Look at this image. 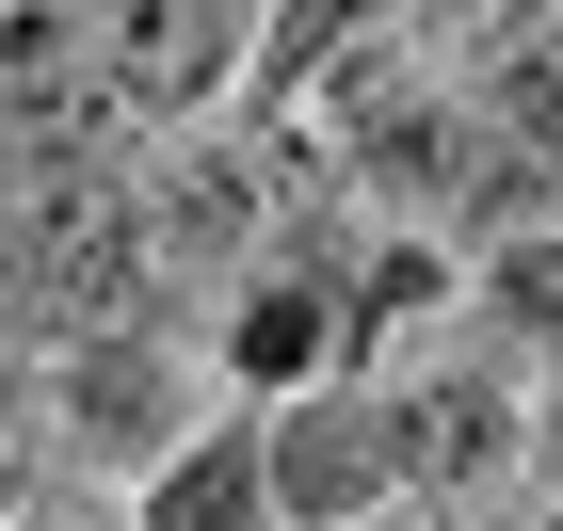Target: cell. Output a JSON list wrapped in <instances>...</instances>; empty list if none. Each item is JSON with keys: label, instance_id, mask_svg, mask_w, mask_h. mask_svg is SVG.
<instances>
[{"label": "cell", "instance_id": "cell-1", "mask_svg": "<svg viewBox=\"0 0 563 531\" xmlns=\"http://www.w3.org/2000/svg\"><path fill=\"white\" fill-rule=\"evenodd\" d=\"M33 307H65V322H130L145 307V225L97 193V177H65L33 210Z\"/></svg>", "mask_w": 563, "mask_h": 531}, {"label": "cell", "instance_id": "cell-2", "mask_svg": "<svg viewBox=\"0 0 563 531\" xmlns=\"http://www.w3.org/2000/svg\"><path fill=\"white\" fill-rule=\"evenodd\" d=\"M258 467H274V499H290L306 531H339V516H371V484H387L402 451L371 435V419H354V402H306V419H290V435L258 451Z\"/></svg>", "mask_w": 563, "mask_h": 531}, {"label": "cell", "instance_id": "cell-3", "mask_svg": "<svg viewBox=\"0 0 563 531\" xmlns=\"http://www.w3.org/2000/svg\"><path fill=\"white\" fill-rule=\"evenodd\" d=\"M210 81H225V16H210V0H130V16H113V97L194 113Z\"/></svg>", "mask_w": 563, "mask_h": 531}, {"label": "cell", "instance_id": "cell-4", "mask_svg": "<svg viewBox=\"0 0 563 531\" xmlns=\"http://www.w3.org/2000/svg\"><path fill=\"white\" fill-rule=\"evenodd\" d=\"M387 451H402V467H419L434 499H467L483 467H499V387H467V370H451V387H419V402H402V419H387Z\"/></svg>", "mask_w": 563, "mask_h": 531}, {"label": "cell", "instance_id": "cell-5", "mask_svg": "<svg viewBox=\"0 0 563 531\" xmlns=\"http://www.w3.org/2000/svg\"><path fill=\"white\" fill-rule=\"evenodd\" d=\"M258 484H274L258 451H194V467L162 484V531H258Z\"/></svg>", "mask_w": 563, "mask_h": 531}, {"label": "cell", "instance_id": "cell-6", "mask_svg": "<svg viewBox=\"0 0 563 531\" xmlns=\"http://www.w3.org/2000/svg\"><path fill=\"white\" fill-rule=\"evenodd\" d=\"M162 225L210 258V242H242V225H258V177H242V162H177V177H162Z\"/></svg>", "mask_w": 563, "mask_h": 531}, {"label": "cell", "instance_id": "cell-7", "mask_svg": "<svg viewBox=\"0 0 563 531\" xmlns=\"http://www.w3.org/2000/svg\"><path fill=\"white\" fill-rule=\"evenodd\" d=\"M65 81H81V33L65 16H0V97L16 113H65Z\"/></svg>", "mask_w": 563, "mask_h": 531}, {"label": "cell", "instance_id": "cell-8", "mask_svg": "<svg viewBox=\"0 0 563 531\" xmlns=\"http://www.w3.org/2000/svg\"><path fill=\"white\" fill-rule=\"evenodd\" d=\"M242 370H274V387L322 370V307H306V290H258V307H242Z\"/></svg>", "mask_w": 563, "mask_h": 531}, {"label": "cell", "instance_id": "cell-9", "mask_svg": "<svg viewBox=\"0 0 563 531\" xmlns=\"http://www.w3.org/2000/svg\"><path fill=\"white\" fill-rule=\"evenodd\" d=\"M516 145L563 162V33H531V65H516Z\"/></svg>", "mask_w": 563, "mask_h": 531}, {"label": "cell", "instance_id": "cell-10", "mask_svg": "<svg viewBox=\"0 0 563 531\" xmlns=\"http://www.w3.org/2000/svg\"><path fill=\"white\" fill-rule=\"evenodd\" d=\"M419 16H434V48H516L548 0H419Z\"/></svg>", "mask_w": 563, "mask_h": 531}, {"label": "cell", "instance_id": "cell-11", "mask_svg": "<svg viewBox=\"0 0 563 531\" xmlns=\"http://www.w3.org/2000/svg\"><path fill=\"white\" fill-rule=\"evenodd\" d=\"M81 419H97V435H145V354H97V370H81Z\"/></svg>", "mask_w": 563, "mask_h": 531}, {"label": "cell", "instance_id": "cell-12", "mask_svg": "<svg viewBox=\"0 0 563 531\" xmlns=\"http://www.w3.org/2000/svg\"><path fill=\"white\" fill-rule=\"evenodd\" d=\"M16 307H33V258H0V339H16Z\"/></svg>", "mask_w": 563, "mask_h": 531}, {"label": "cell", "instance_id": "cell-13", "mask_svg": "<svg viewBox=\"0 0 563 531\" xmlns=\"http://www.w3.org/2000/svg\"><path fill=\"white\" fill-rule=\"evenodd\" d=\"M339 531H419V516H339Z\"/></svg>", "mask_w": 563, "mask_h": 531}]
</instances>
